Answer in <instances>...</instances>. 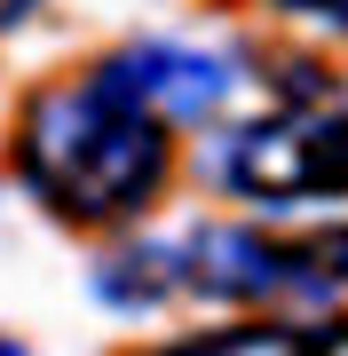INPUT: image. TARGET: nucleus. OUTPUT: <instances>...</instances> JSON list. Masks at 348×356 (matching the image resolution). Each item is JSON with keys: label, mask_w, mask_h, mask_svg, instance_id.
I'll return each instance as SVG.
<instances>
[{"label": "nucleus", "mask_w": 348, "mask_h": 356, "mask_svg": "<svg viewBox=\"0 0 348 356\" xmlns=\"http://www.w3.org/2000/svg\"><path fill=\"white\" fill-rule=\"evenodd\" d=\"M16 166H24L32 198L79 229H103L142 214L167 191L174 143L158 119L119 103L103 79H56L24 103V135H16Z\"/></svg>", "instance_id": "1"}, {"label": "nucleus", "mask_w": 348, "mask_h": 356, "mask_svg": "<svg viewBox=\"0 0 348 356\" xmlns=\"http://www.w3.org/2000/svg\"><path fill=\"white\" fill-rule=\"evenodd\" d=\"M206 175L261 214L348 198V103H277L245 127H222Z\"/></svg>", "instance_id": "2"}, {"label": "nucleus", "mask_w": 348, "mask_h": 356, "mask_svg": "<svg viewBox=\"0 0 348 356\" xmlns=\"http://www.w3.org/2000/svg\"><path fill=\"white\" fill-rule=\"evenodd\" d=\"M95 79L119 103H135L142 119H158V127H222L245 72L230 56L198 48V40H127L119 56H103Z\"/></svg>", "instance_id": "3"}, {"label": "nucleus", "mask_w": 348, "mask_h": 356, "mask_svg": "<svg viewBox=\"0 0 348 356\" xmlns=\"http://www.w3.org/2000/svg\"><path fill=\"white\" fill-rule=\"evenodd\" d=\"M174 254V293H198V301H293V245L261 238V229L238 222H198L167 238Z\"/></svg>", "instance_id": "4"}, {"label": "nucleus", "mask_w": 348, "mask_h": 356, "mask_svg": "<svg viewBox=\"0 0 348 356\" xmlns=\"http://www.w3.org/2000/svg\"><path fill=\"white\" fill-rule=\"evenodd\" d=\"M340 325H222V332H190L167 341L158 356H333Z\"/></svg>", "instance_id": "5"}, {"label": "nucleus", "mask_w": 348, "mask_h": 356, "mask_svg": "<svg viewBox=\"0 0 348 356\" xmlns=\"http://www.w3.org/2000/svg\"><path fill=\"white\" fill-rule=\"evenodd\" d=\"M95 293L111 309H158L174 301V254L167 245H119L111 261H95Z\"/></svg>", "instance_id": "6"}, {"label": "nucleus", "mask_w": 348, "mask_h": 356, "mask_svg": "<svg viewBox=\"0 0 348 356\" xmlns=\"http://www.w3.org/2000/svg\"><path fill=\"white\" fill-rule=\"evenodd\" d=\"M270 8H285V16H309V24H333V32H348V0H270Z\"/></svg>", "instance_id": "7"}, {"label": "nucleus", "mask_w": 348, "mask_h": 356, "mask_svg": "<svg viewBox=\"0 0 348 356\" xmlns=\"http://www.w3.org/2000/svg\"><path fill=\"white\" fill-rule=\"evenodd\" d=\"M32 8H40V0H0V32H16V24H32Z\"/></svg>", "instance_id": "8"}, {"label": "nucleus", "mask_w": 348, "mask_h": 356, "mask_svg": "<svg viewBox=\"0 0 348 356\" xmlns=\"http://www.w3.org/2000/svg\"><path fill=\"white\" fill-rule=\"evenodd\" d=\"M0 356H32V348H24V341H8V332H0Z\"/></svg>", "instance_id": "9"}]
</instances>
